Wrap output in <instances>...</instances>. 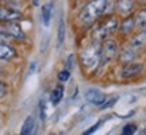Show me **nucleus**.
I'll return each mask as SVG.
<instances>
[{"label": "nucleus", "instance_id": "obj_1", "mask_svg": "<svg viewBox=\"0 0 146 135\" xmlns=\"http://www.w3.org/2000/svg\"><path fill=\"white\" fill-rule=\"evenodd\" d=\"M108 7V0H91L78 14V21L83 24H91L103 15Z\"/></svg>", "mask_w": 146, "mask_h": 135}, {"label": "nucleus", "instance_id": "obj_2", "mask_svg": "<svg viewBox=\"0 0 146 135\" xmlns=\"http://www.w3.org/2000/svg\"><path fill=\"white\" fill-rule=\"evenodd\" d=\"M81 65L85 68H94L100 61V43L95 42L88 47H85L80 54Z\"/></svg>", "mask_w": 146, "mask_h": 135}, {"label": "nucleus", "instance_id": "obj_3", "mask_svg": "<svg viewBox=\"0 0 146 135\" xmlns=\"http://www.w3.org/2000/svg\"><path fill=\"white\" fill-rule=\"evenodd\" d=\"M119 27V21L118 18L115 16H110L106 21H103L99 26H96L94 28V32H92V36H94L95 42H100L102 39H104L107 34L115 31L116 28Z\"/></svg>", "mask_w": 146, "mask_h": 135}, {"label": "nucleus", "instance_id": "obj_4", "mask_svg": "<svg viewBox=\"0 0 146 135\" xmlns=\"http://www.w3.org/2000/svg\"><path fill=\"white\" fill-rule=\"evenodd\" d=\"M116 43L114 41H106L103 46H100V61L99 62L106 64L111 61L116 54Z\"/></svg>", "mask_w": 146, "mask_h": 135}, {"label": "nucleus", "instance_id": "obj_5", "mask_svg": "<svg viewBox=\"0 0 146 135\" xmlns=\"http://www.w3.org/2000/svg\"><path fill=\"white\" fill-rule=\"evenodd\" d=\"M85 97L92 105H98V107H102L103 103H106V95L99 91V89H88L87 93H85Z\"/></svg>", "mask_w": 146, "mask_h": 135}, {"label": "nucleus", "instance_id": "obj_6", "mask_svg": "<svg viewBox=\"0 0 146 135\" xmlns=\"http://www.w3.org/2000/svg\"><path fill=\"white\" fill-rule=\"evenodd\" d=\"M142 70H143V65L142 64H129V65H126L122 69L120 76H122V78H131L135 77L137 74H139Z\"/></svg>", "mask_w": 146, "mask_h": 135}, {"label": "nucleus", "instance_id": "obj_7", "mask_svg": "<svg viewBox=\"0 0 146 135\" xmlns=\"http://www.w3.org/2000/svg\"><path fill=\"white\" fill-rule=\"evenodd\" d=\"M4 30L7 31V34L12 38H15V39H25V32L22 30V27L15 23V22L11 21L8 24H5L4 26Z\"/></svg>", "mask_w": 146, "mask_h": 135}, {"label": "nucleus", "instance_id": "obj_8", "mask_svg": "<svg viewBox=\"0 0 146 135\" xmlns=\"http://www.w3.org/2000/svg\"><path fill=\"white\" fill-rule=\"evenodd\" d=\"M53 11H54V3H53V1H47L46 4H43L42 12H41V19H42V23H43L45 26H49L50 19H52V15H53Z\"/></svg>", "mask_w": 146, "mask_h": 135}, {"label": "nucleus", "instance_id": "obj_9", "mask_svg": "<svg viewBox=\"0 0 146 135\" xmlns=\"http://www.w3.org/2000/svg\"><path fill=\"white\" fill-rule=\"evenodd\" d=\"M19 12L15 10H11V8H4V7H0V21L3 22H11L15 21L19 18Z\"/></svg>", "mask_w": 146, "mask_h": 135}, {"label": "nucleus", "instance_id": "obj_10", "mask_svg": "<svg viewBox=\"0 0 146 135\" xmlns=\"http://www.w3.org/2000/svg\"><path fill=\"white\" fill-rule=\"evenodd\" d=\"M35 131V119L34 116H27L25 123L21 128V134L22 135H30Z\"/></svg>", "mask_w": 146, "mask_h": 135}, {"label": "nucleus", "instance_id": "obj_11", "mask_svg": "<svg viewBox=\"0 0 146 135\" xmlns=\"http://www.w3.org/2000/svg\"><path fill=\"white\" fill-rule=\"evenodd\" d=\"M15 49L10 45L5 43H0V60H11L15 57Z\"/></svg>", "mask_w": 146, "mask_h": 135}, {"label": "nucleus", "instance_id": "obj_12", "mask_svg": "<svg viewBox=\"0 0 146 135\" xmlns=\"http://www.w3.org/2000/svg\"><path fill=\"white\" fill-rule=\"evenodd\" d=\"M137 56V50L134 49V47H125L123 50H122V53H120V61L122 62H130V61H133L134 58H135Z\"/></svg>", "mask_w": 146, "mask_h": 135}, {"label": "nucleus", "instance_id": "obj_13", "mask_svg": "<svg viewBox=\"0 0 146 135\" xmlns=\"http://www.w3.org/2000/svg\"><path fill=\"white\" fill-rule=\"evenodd\" d=\"M145 30H142L141 34H137L135 36H133V39L130 41V46L134 47L135 50H138V49H141V47L145 46Z\"/></svg>", "mask_w": 146, "mask_h": 135}, {"label": "nucleus", "instance_id": "obj_14", "mask_svg": "<svg viewBox=\"0 0 146 135\" xmlns=\"http://www.w3.org/2000/svg\"><path fill=\"white\" fill-rule=\"evenodd\" d=\"M64 97V87L58 85L54 88V91L52 92V96H50V101H52L53 105H57Z\"/></svg>", "mask_w": 146, "mask_h": 135}, {"label": "nucleus", "instance_id": "obj_15", "mask_svg": "<svg viewBox=\"0 0 146 135\" xmlns=\"http://www.w3.org/2000/svg\"><path fill=\"white\" fill-rule=\"evenodd\" d=\"M133 0H119L116 4V10L119 11L120 14H129L133 10Z\"/></svg>", "mask_w": 146, "mask_h": 135}, {"label": "nucleus", "instance_id": "obj_16", "mask_svg": "<svg viewBox=\"0 0 146 135\" xmlns=\"http://www.w3.org/2000/svg\"><path fill=\"white\" fill-rule=\"evenodd\" d=\"M64 39H65V22L61 18L60 19V23H58V36H57V45L58 47L62 46Z\"/></svg>", "mask_w": 146, "mask_h": 135}, {"label": "nucleus", "instance_id": "obj_17", "mask_svg": "<svg viewBox=\"0 0 146 135\" xmlns=\"http://www.w3.org/2000/svg\"><path fill=\"white\" fill-rule=\"evenodd\" d=\"M145 14H146L145 10H141L139 12H137V15L133 18V19H134V26L141 27L142 30L145 28V21H146Z\"/></svg>", "mask_w": 146, "mask_h": 135}, {"label": "nucleus", "instance_id": "obj_18", "mask_svg": "<svg viewBox=\"0 0 146 135\" xmlns=\"http://www.w3.org/2000/svg\"><path fill=\"white\" fill-rule=\"evenodd\" d=\"M133 28H134V19L133 18H126L125 21L122 22V24H120V30L125 34H129Z\"/></svg>", "mask_w": 146, "mask_h": 135}, {"label": "nucleus", "instance_id": "obj_19", "mask_svg": "<svg viewBox=\"0 0 146 135\" xmlns=\"http://www.w3.org/2000/svg\"><path fill=\"white\" fill-rule=\"evenodd\" d=\"M137 131V126L133 124V123H129V124H126L123 128H122V134L125 135H129V134H134Z\"/></svg>", "mask_w": 146, "mask_h": 135}, {"label": "nucleus", "instance_id": "obj_20", "mask_svg": "<svg viewBox=\"0 0 146 135\" xmlns=\"http://www.w3.org/2000/svg\"><path fill=\"white\" fill-rule=\"evenodd\" d=\"M69 77H70V73H69V70H66V69H64V70H61V72L57 74V78L61 81V83H65V81H68Z\"/></svg>", "mask_w": 146, "mask_h": 135}, {"label": "nucleus", "instance_id": "obj_21", "mask_svg": "<svg viewBox=\"0 0 146 135\" xmlns=\"http://www.w3.org/2000/svg\"><path fill=\"white\" fill-rule=\"evenodd\" d=\"M39 116H41L42 120L46 119V100L39 101Z\"/></svg>", "mask_w": 146, "mask_h": 135}, {"label": "nucleus", "instance_id": "obj_22", "mask_svg": "<svg viewBox=\"0 0 146 135\" xmlns=\"http://www.w3.org/2000/svg\"><path fill=\"white\" fill-rule=\"evenodd\" d=\"M7 93H8V87H7V84L3 83V81H0V99L4 97Z\"/></svg>", "mask_w": 146, "mask_h": 135}, {"label": "nucleus", "instance_id": "obj_23", "mask_svg": "<svg viewBox=\"0 0 146 135\" xmlns=\"http://www.w3.org/2000/svg\"><path fill=\"white\" fill-rule=\"evenodd\" d=\"M100 123H102V122H99V124H95V126H92V127H91V128H89V130H87L85 131V132H84V134H92V132H95V131L98 130V128H99L100 127Z\"/></svg>", "mask_w": 146, "mask_h": 135}, {"label": "nucleus", "instance_id": "obj_24", "mask_svg": "<svg viewBox=\"0 0 146 135\" xmlns=\"http://www.w3.org/2000/svg\"><path fill=\"white\" fill-rule=\"evenodd\" d=\"M73 60H74V56H73V54H70V56L68 57V61H66V68H65L66 70H69V69H70V66H72V61H73Z\"/></svg>", "mask_w": 146, "mask_h": 135}, {"label": "nucleus", "instance_id": "obj_25", "mask_svg": "<svg viewBox=\"0 0 146 135\" xmlns=\"http://www.w3.org/2000/svg\"><path fill=\"white\" fill-rule=\"evenodd\" d=\"M35 66H36V64H35V62H33L31 65H30V70H29V74L34 73V70H35Z\"/></svg>", "mask_w": 146, "mask_h": 135}]
</instances>
